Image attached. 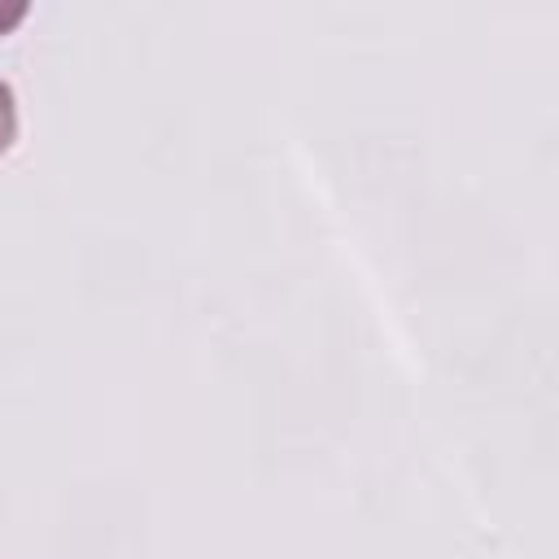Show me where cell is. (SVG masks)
Segmentation results:
<instances>
[{"mask_svg":"<svg viewBox=\"0 0 559 559\" xmlns=\"http://www.w3.org/2000/svg\"><path fill=\"white\" fill-rule=\"evenodd\" d=\"M13 135H17V105H13V92H9V83L0 79V153H9Z\"/></svg>","mask_w":559,"mask_h":559,"instance_id":"1","label":"cell"},{"mask_svg":"<svg viewBox=\"0 0 559 559\" xmlns=\"http://www.w3.org/2000/svg\"><path fill=\"white\" fill-rule=\"evenodd\" d=\"M26 17V4H0V35Z\"/></svg>","mask_w":559,"mask_h":559,"instance_id":"2","label":"cell"}]
</instances>
